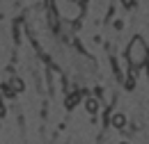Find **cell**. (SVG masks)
I'll use <instances>...</instances> for the list:
<instances>
[{"mask_svg":"<svg viewBox=\"0 0 149 144\" xmlns=\"http://www.w3.org/2000/svg\"><path fill=\"white\" fill-rule=\"evenodd\" d=\"M147 57H149V51H147V44H145V39L142 37H135L133 41L129 44V51H126V62H129L131 66H142V64H147Z\"/></svg>","mask_w":149,"mask_h":144,"instance_id":"obj_1","label":"cell"},{"mask_svg":"<svg viewBox=\"0 0 149 144\" xmlns=\"http://www.w3.org/2000/svg\"><path fill=\"white\" fill-rule=\"evenodd\" d=\"M110 121H112V126H115V128H122L124 124H126V117L117 112V114H112V117H110Z\"/></svg>","mask_w":149,"mask_h":144,"instance_id":"obj_2","label":"cell"},{"mask_svg":"<svg viewBox=\"0 0 149 144\" xmlns=\"http://www.w3.org/2000/svg\"><path fill=\"white\" fill-rule=\"evenodd\" d=\"M96 110H99L96 98H87V112H90V114H96Z\"/></svg>","mask_w":149,"mask_h":144,"instance_id":"obj_3","label":"cell"},{"mask_svg":"<svg viewBox=\"0 0 149 144\" xmlns=\"http://www.w3.org/2000/svg\"><path fill=\"white\" fill-rule=\"evenodd\" d=\"M122 2H124V5H131V2H133V0H122Z\"/></svg>","mask_w":149,"mask_h":144,"instance_id":"obj_4","label":"cell"},{"mask_svg":"<svg viewBox=\"0 0 149 144\" xmlns=\"http://www.w3.org/2000/svg\"><path fill=\"white\" fill-rule=\"evenodd\" d=\"M147 75H149V62H147Z\"/></svg>","mask_w":149,"mask_h":144,"instance_id":"obj_5","label":"cell"},{"mask_svg":"<svg viewBox=\"0 0 149 144\" xmlns=\"http://www.w3.org/2000/svg\"><path fill=\"white\" fill-rule=\"evenodd\" d=\"M147 51H149V48H147Z\"/></svg>","mask_w":149,"mask_h":144,"instance_id":"obj_6","label":"cell"}]
</instances>
